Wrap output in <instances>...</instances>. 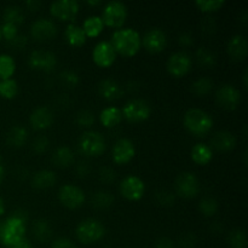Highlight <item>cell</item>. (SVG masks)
I'll return each instance as SVG.
<instances>
[{
  "label": "cell",
  "mask_w": 248,
  "mask_h": 248,
  "mask_svg": "<svg viewBox=\"0 0 248 248\" xmlns=\"http://www.w3.org/2000/svg\"><path fill=\"white\" fill-rule=\"evenodd\" d=\"M31 230H33L34 237H35L39 242L48 241L50 237L52 236V228H51L50 223L46 219H44V218L35 220V222L33 223Z\"/></svg>",
  "instance_id": "cell-30"
},
{
  "label": "cell",
  "mask_w": 248,
  "mask_h": 248,
  "mask_svg": "<svg viewBox=\"0 0 248 248\" xmlns=\"http://www.w3.org/2000/svg\"><path fill=\"white\" fill-rule=\"evenodd\" d=\"M183 125L186 130L196 137H203L213 127V119L207 111L199 108H191L183 115Z\"/></svg>",
  "instance_id": "cell-3"
},
{
  "label": "cell",
  "mask_w": 248,
  "mask_h": 248,
  "mask_svg": "<svg viewBox=\"0 0 248 248\" xmlns=\"http://www.w3.org/2000/svg\"><path fill=\"white\" fill-rule=\"evenodd\" d=\"M155 248H177L174 242L169 237H161L155 244Z\"/></svg>",
  "instance_id": "cell-49"
},
{
  "label": "cell",
  "mask_w": 248,
  "mask_h": 248,
  "mask_svg": "<svg viewBox=\"0 0 248 248\" xmlns=\"http://www.w3.org/2000/svg\"><path fill=\"white\" fill-rule=\"evenodd\" d=\"M55 116L47 107H38L31 111L29 116V124L35 131H45L52 126Z\"/></svg>",
  "instance_id": "cell-19"
},
{
  "label": "cell",
  "mask_w": 248,
  "mask_h": 248,
  "mask_svg": "<svg viewBox=\"0 0 248 248\" xmlns=\"http://www.w3.org/2000/svg\"><path fill=\"white\" fill-rule=\"evenodd\" d=\"M195 58L199 67L203 68V69L215 67L216 63H217V57H216L215 53L208 47H205V46L198 48V51L195 53Z\"/></svg>",
  "instance_id": "cell-33"
},
{
  "label": "cell",
  "mask_w": 248,
  "mask_h": 248,
  "mask_svg": "<svg viewBox=\"0 0 248 248\" xmlns=\"http://www.w3.org/2000/svg\"><path fill=\"white\" fill-rule=\"evenodd\" d=\"M191 67H193V58L184 51L172 53L166 62L167 72L174 78L186 77L191 70Z\"/></svg>",
  "instance_id": "cell-11"
},
{
  "label": "cell",
  "mask_w": 248,
  "mask_h": 248,
  "mask_svg": "<svg viewBox=\"0 0 248 248\" xmlns=\"http://www.w3.org/2000/svg\"><path fill=\"white\" fill-rule=\"evenodd\" d=\"M9 248H33V246H31V242L29 241L27 237H24V239H22L21 241H18L17 244H15L14 246Z\"/></svg>",
  "instance_id": "cell-52"
},
{
  "label": "cell",
  "mask_w": 248,
  "mask_h": 248,
  "mask_svg": "<svg viewBox=\"0 0 248 248\" xmlns=\"http://www.w3.org/2000/svg\"><path fill=\"white\" fill-rule=\"evenodd\" d=\"M176 193L183 199H194L200 191V181L191 172H183L174 182Z\"/></svg>",
  "instance_id": "cell-12"
},
{
  "label": "cell",
  "mask_w": 248,
  "mask_h": 248,
  "mask_svg": "<svg viewBox=\"0 0 248 248\" xmlns=\"http://www.w3.org/2000/svg\"><path fill=\"white\" fill-rule=\"evenodd\" d=\"M121 120H123L121 109L116 108V107H107L99 114V121L107 128L115 127L121 123Z\"/></svg>",
  "instance_id": "cell-27"
},
{
  "label": "cell",
  "mask_w": 248,
  "mask_h": 248,
  "mask_svg": "<svg viewBox=\"0 0 248 248\" xmlns=\"http://www.w3.org/2000/svg\"><path fill=\"white\" fill-rule=\"evenodd\" d=\"M81 28L86 38H97L103 31L104 23L99 16H90L85 19Z\"/></svg>",
  "instance_id": "cell-29"
},
{
  "label": "cell",
  "mask_w": 248,
  "mask_h": 248,
  "mask_svg": "<svg viewBox=\"0 0 248 248\" xmlns=\"http://www.w3.org/2000/svg\"><path fill=\"white\" fill-rule=\"evenodd\" d=\"M99 181L104 184H110L115 181L116 173L111 167H102L99 170Z\"/></svg>",
  "instance_id": "cell-44"
},
{
  "label": "cell",
  "mask_w": 248,
  "mask_h": 248,
  "mask_svg": "<svg viewBox=\"0 0 248 248\" xmlns=\"http://www.w3.org/2000/svg\"><path fill=\"white\" fill-rule=\"evenodd\" d=\"M57 182V176L51 170H40L31 177V186L38 190L52 188Z\"/></svg>",
  "instance_id": "cell-23"
},
{
  "label": "cell",
  "mask_w": 248,
  "mask_h": 248,
  "mask_svg": "<svg viewBox=\"0 0 248 248\" xmlns=\"http://www.w3.org/2000/svg\"><path fill=\"white\" fill-rule=\"evenodd\" d=\"M75 123L80 126V127L89 128L91 127L94 124V114L91 110H80L77 114V118H75Z\"/></svg>",
  "instance_id": "cell-40"
},
{
  "label": "cell",
  "mask_w": 248,
  "mask_h": 248,
  "mask_svg": "<svg viewBox=\"0 0 248 248\" xmlns=\"http://www.w3.org/2000/svg\"><path fill=\"white\" fill-rule=\"evenodd\" d=\"M51 248H77V246H75L72 240L67 239V237H60V239H56L52 242Z\"/></svg>",
  "instance_id": "cell-46"
},
{
  "label": "cell",
  "mask_w": 248,
  "mask_h": 248,
  "mask_svg": "<svg viewBox=\"0 0 248 248\" xmlns=\"http://www.w3.org/2000/svg\"><path fill=\"white\" fill-rule=\"evenodd\" d=\"M114 200H115V198H114V195L110 191L98 190L92 195L91 202L94 208H98V210H107V208H109L113 205Z\"/></svg>",
  "instance_id": "cell-34"
},
{
  "label": "cell",
  "mask_w": 248,
  "mask_h": 248,
  "mask_svg": "<svg viewBox=\"0 0 248 248\" xmlns=\"http://www.w3.org/2000/svg\"><path fill=\"white\" fill-rule=\"evenodd\" d=\"M80 11V4L77 0H57L50 5V14L53 18L62 22H72Z\"/></svg>",
  "instance_id": "cell-10"
},
{
  "label": "cell",
  "mask_w": 248,
  "mask_h": 248,
  "mask_svg": "<svg viewBox=\"0 0 248 248\" xmlns=\"http://www.w3.org/2000/svg\"><path fill=\"white\" fill-rule=\"evenodd\" d=\"M191 160L199 166H206L213 159V150L205 143H196L190 152Z\"/></svg>",
  "instance_id": "cell-24"
},
{
  "label": "cell",
  "mask_w": 248,
  "mask_h": 248,
  "mask_svg": "<svg viewBox=\"0 0 248 248\" xmlns=\"http://www.w3.org/2000/svg\"><path fill=\"white\" fill-rule=\"evenodd\" d=\"M227 52L229 57L234 61H244L248 53V43L246 36L241 34L232 36L227 45Z\"/></svg>",
  "instance_id": "cell-21"
},
{
  "label": "cell",
  "mask_w": 248,
  "mask_h": 248,
  "mask_svg": "<svg viewBox=\"0 0 248 248\" xmlns=\"http://www.w3.org/2000/svg\"><path fill=\"white\" fill-rule=\"evenodd\" d=\"M118 53L114 50L110 41H99L92 51V60L94 64L101 68H109L116 61Z\"/></svg>",
  "instance_id": "cell-15"
},
{
  "label": "cell",
  "mask_w": 248,
  "mask_h": 248,
  "mask_svg": "<svg viewBox=\"0 0 248 248\" xmlns=\"http://www.w3.org/2000/svg\"><path fill=\"white\" fill-rule=\"evenodd\" d=\"M86 4L90 5V6L94 7V6H99V5H102V1L101 0H93V1H92V0H87Z\"/></svg>",
  "instance_id": "cell-55"
},
{
  "label": "cell",
  "mask_w": 248,
  "mask_h": 248,
  "mask_svg": "<svg viewBox=\"0 0 248 248\" xmlns=\"http://www.w3.org/2000/svg\"><path fill=\"white\" fill-rule=\"evenodd\" d=\"M196 7L200 11L210 14V12H216L222 9L225 5L224 0H198L195 1Z\"/></svg>",
  "instance_id": "cell-39"
},
{
  "label": "cell",
  "mask_w": 248,
  "mask_h": 248,
  "mask_svg": "<svg viewBox=\"0 0 248 248\" xmlns=\"http://www.w3.org/2000/svg\"><path fill=\"white\" fill-rule=\"evenodd\" d=\"M90 171H91V167H90V165L87 164V162H80V164H78L77 173L79 177H81V178L87 177L89 176Z\"/></svg>",
  "instance_id": "cell-48"
},
{
  "label": "cell",
  "mask_w": 248,
  "mask_h": 248,
  "mask_svg": "<svg viewBox=\"0 0 248 248\" xmlns=\"http://www.w3.org/2000/svg\"><path fill=\"white\" fill-rule=\"evenodd\" d=\"M51 160L55 166L60 167V169H67L74 164V153L67 145H61V147L56 148Z\"/></svg>",
  "instance_id": "cell-25"
},
{
  "label": "cell",
  "mask_w": 248,
  "mask_h": 248,
  "mask_svg": "<svg viewBox=\"0 0 248 248\" xmlns=\"http://www.w3.org/2000/svg\"><path fill=\"white\" fill-rule=\"evenodd\" d=\"M178 43L181 44L182 46L193 45V43H194L193 35H191L190 33H182L181 35L178 36Z\"/></svg>",
  "instance_id": "cell-51"
},
{
  "label": "cell",
  "mask_w": 248,
  "mask_h": 248,
  "mask_svg": "<svg viewBox=\"0 0 248 248\" xmlns=\"http://www.w3.org/2000/svg\"><path fill=\"white\" fill-rule=\"evenodd\" d=\"M195 242H196L195 236H194L193 234H188V235H186V236L182 237L179 245H182L184 248H191L194 245H195Z\"/></svg>",
  "instance_id": "cell-50"
},
{
  "label": "cell",
  "mask_w": 248,
  "mask_h": 248,
  "mask_svg": "<svg viewBox=\"0 0 248 248\" xmlns=\"http://www.w3.org/2000/svg\"><path fill=\"white\" fill-rule=\"evenodd\" d=\"M60 80L63 82L64 85L69 87H75L78 84H79V75L77 74L73 70H64L60 74Z\"/></svg>",
  "instance_id": "cell-42"
},
{
  "label": "cell",
  "mask_w": 248,
  "mask_h": 248,
  "mask_svg": "<svg viewBox=\"0 0 248 248\" xmlns=\"http://www.w3.org/2000/svg\"><path fill=\"white\" fill-rule=\"evenodd\" d=\"M128 16V10L124 2L121 1H109L107 2L102 10V21L104 27L109 28L120 29L125 24Z\"/></svg>",
  "instance_id": "cell-5"
},
{
  "label": "cell",
  "mask_w": 248,
  "mask_h": 248,
  "mask_svg": "<svg viewBox=\"0 0 248 248\" xmlns=\"http://www.w3.org/2000/svg\"><path fill=\"white\" fill-rule=\"evenodd\" d=\"M2 18H4V23H11L19 27L24 21V11L22 7L17 5H10L5 7Z\"/></svg>",
  "instance_id": "cell-32"
},
{
  "label": "cell",
  "mask_w": 248,
  "mask_h": 248,
  "mask_svg": "<svg viewBox=\"0 0 248 248\" xmlns=\"http://www.w3.org/2000/svg\"><path fill=\"white\" fill-rule=\"evenodd\" d=\"M219 210V203L213 196H203L199 202V211L205 217H212Z\"/></svg>",
  "instance_id": "cell-36"
},
{
  "label": "cell",
  "mask_w": 248,
  "mask_h": 248,
  "mask_svg": "<svg viewBox=\"0 0 248 248\" xmlns=\"http://www.w3.org/2000/svg\"><path fill=\"white\" fill-rule=\"evenodd\" d=\"M242 80H244V86L245 89L247 87V70H245L244 75H242Z\"/></svg>",
  "instance_id": "cell-57"
},
{
  "label": "cell",
  "mask_w": 248,
  "mask_h": 248,
  "mask_svg": "<svg viewBox=\"0 0 248 248\" xmlns=\"http://www.w3.org/2000/svg\"><path fill=\"white\" fill-rule=\"evenodd\" d=\"M135 155V144L128 138H120L119 140H116L113 147V150H111V157H113V161L116 165L128 164L130 161H132Z\"/></svg>",
  "instance_id": "cell-18"
},
{
  "label": "cell",
  "mask_w": 248,
  "mask_h": 248,
  "mask_svg": "<svg viewBox=\"0 0 248 248\" xmlns=\"http://www.w3.org/2000/svg\"><path fill=\"white\" fill-rule=\"evenodd\" d=\"M228 244L230 248H247V235L245 230L235 228L228 235Z\"/></svg>",
  "instance_id": "cell-37"
},
{
  "label": "cell",
  "mask_w": 248,
  "mask_h": 248,
  "mask_svg": "<svg viewBox=\"0 0 248 248\" xmlns=\"http://www.w3.org/2000/svg\"><path fill=\"white\" fill-rule=\"evenodd\" d=\"M5 213V202L4 200H2V198L0 196V217H2Z\"/></svg>",
  "instance_id": "cell-56"
},
{
  "label": "cell",
  "mask_w": 248,
  "mask_h": 248,
  "mask_svg": "<svg viewBox=\"0 0 248 248\" xmlns=\"http://www.w3.org/2000/svg\"><path fill=\"white\" fill-rule=\"evenodd\" d=\"M28 219L26 211L17 210L0 223V242L5 247L14 246L26 237V222Z\"/></svg>",
  "instance_id": "cell-1"
},
{
  "label": "cell",
  "mask_w": 248,
  "mask_h": 248,
  "mask_svg": "<svg viewBox=\"0 0 248 248\" xmlns=\"http://www.w3.org/2000/svg\"><path fill=\"white\" fill-rule=\"evenodd\" d=\"M106 140L98 131H86L79 140V149L89 157H98L106 152Z\"/></svg>",
  "instance_id": "cell-6"
},
{
  "label": "cell",
  "mask_w": 248,
  "mask_h": 248,
  "mask_svg": "<svg viewBox=\"0 0 248 248\" xmlns=\"http://www.w3.org/2000/svg\"><path fill=\"white\" fill-rule=\"evenodd\" d=\"M64 38L65 41H67L70 46H74V47H80V46H82L86 43L87 39L81 27L74 23H69L65 27Z\"/></svg>",
  "instance_id": "cell-26"
},
{
  "label": "cell",
  "mask_w": 248,
  "mask_h": 248,
  "mask_svg": "<svg viewBox=\"0 0 248 248\" xmlns=\"http://www.w3.org/2000/svg\"><path fill=\"white\" fill-rule=\"evenodd\" d=\"M142 45L150 53L162 52L167 46L166 33L161 28H150L143 35Z\"/></svg>",
  "instance_id": "cell-16"
},
{
  "label": "cell",
  "mask_w": 248,
  "mask_h": 248,
  "mask_svg": "<svg viewBox=\"0 0 248 248\" xmlns=\"http://www.w3.org/2000/svg\"><path fill=\"white\" fill-rule=\"evenodd\" d=\"M241 102V92L232 84H223L216 91V103L228 111L235 110Z\"/></svg>",
  "instance_id": "cell-8"
},
{
  "label": "cell",
  "mask_w": 248,
  "mask_h": 248,
  "mask_svg": "<svg viewBox=\"0 0 248 248\" xmlns=\"http://www.w3.org/2000/svg\"><path fill=\"white\" fill-rule=\"evenodd\" d=\"M10 46H12V47L15 48V50H19V48H23L24 46L27 45V38L26 36L21 35V34H18V35L16 36V38L14 39V40L10 41Z\"/></svg>",
  "instance_id": "cell-47"
},
{
  "label": "cell",
  "mask_w": 248,
  "mask_h": 248,
  "mask_svg": "<svg viewBox=\"0 0 248 248\" xmlns=\"http://www.w3.org/2000/svg\"><path fill=\"white\" fill-rule=\"evenodd\" d=\"M211 149H215L217 152L227 153L230 152V150L234 149L236 147L237 140L234 136V133L229 132V131H218L215 135L211 137L210 140Z\"/></svg>",
  "instance_id": "cell-20"
},
{
  "label": "cell",
  "mask_w": 248,
  "mask_h": 248,
  "mask_svg": "<svg viewBox=\"0 0 248 248\" xmlns=\"http://www.w3.org/2000/svg\"><path fill=\"white\" fill-rule=\"evenodd\" d=\"M28 65L34 70L50 73L57 65V57L50 51L35 50L28 56Z\"/></svg>",
  "instance_id": "cell-14"
},
{
  "label": "cell",
  "mask_w": 248,
  "mask_h": 248,
  "mask_svg": "<svg viewBox=\"0 0 248 248\" xmlns=\"http://www.w3.org/2000/svg\"><path fill=\"white\" fill-rule=\"evenodd\" d=\"M5 178V166L4 164H2L1 159H0V184H1V182L4 181Z\"/></svg>",
  "instance_id": "cell-54"
},
{
  "label": "cell",
  "mask_w": 248,
  "mask_h": 248,
  "mask_svg": "<svg viewBox=\"0 0 248 248\" xmlns=\"http://www.w3.org/2000/svg\"><path fill=\"white\" fill-rule=\"evenodd\" d=\"M48 145H50L48 138L44 135H39L38 137L34 138L33 143H31V149L36 154H43L48 149Z\"/></svg>",
  "instance_id": "cell-41"
},
{
  "label": "cell",
  "mask_w": 248,
  "mask_h": 248,
  "mask_svg": "<svg viewBox=\"0 0 248 248\" xmlns=\"http://www.w3.org/2000/svg\"><path fill=\"white\" fill-rule=\"evenodd\" d=\"M2 39V36H1V26H0V40H1Z\"/></svg>",
  "instance_id": "cell-58"
},
{
  "label": "cell",
  "mask_w": 248,
  "mask_h": 248,
  "mask_svg": "<svg viewBox=\"0 0 248 248\" xmlns=\"http://www.w3.org/2000/svg\"><path fill=\"white\" fill-rule=\"evenodd\" d=\"M18 35V27L11 23H4L1 26V36L6 41L14 40Z\"/></svg>",
  "instance_id": "cell-43"
},
{
  "label": "cell",
  "mask_w": 248,
  "mask_h": 248,
  "mask_svg": "<svg viewBox=\"0 0 248 248\" xmlns=\"http://www.w3.org/2000/svg\"><path fill=\"white\" fill-rule=\"evenodd\" d=\"M156 200L160 205L164 206H171L174 202V196L172 195L170 191L161 190L156 194Z\"/></svg>",
  "instance_id": "cell-45"
},
{
  "label": "cell",
  "mask_w": 248,
  "mask_h": 248,
  "mask_svg": "<svg viewBox=\"0 0 248 248\" xmlns=\"http://www.w3.org/2000/svg\"><path fill=\"white\" fill-rule=\"evenodd\" d=\"M58 200L68 210H77L85 203L84 190L74 184H64L58 190Z\"/></svg>",
  "instance_id": "cell-9"
},
{
  "label": "cell",
  "mask_w": 248,
  "mask_h": 248,
  "mask_svg": "<svg viewBox=\"0 0 248 248\" xmlns=\"http://www.w3.org/2000/svg\"><path fill=\"white\" fill-rule=\"evenodd\" d=\"M18 94V84L15 79L0 81V97L5 99H14Z\"/></svg>",
  "instance_id": "cell-38"
},
{
  "label": "cell",
  "mask_w": 248,
  "mask_h": 248,
  "mask_svg": "<svg viewBox=\"0 0 248 248\" xmlns=\"http://www.w3.org/2000/svg\"><path fill=\"white\" fill-rule=\"evenodd\" d=\"M16 72V62L14 57L7 53L0 55V81L7 79H12Z\"/></svg>",
  "instance_id": "cell-31"
},
{
  "label": "cell",
  "mask_w": 248,
  "mask_h": 248,
  "mask_svg": "<svg viewBox=\"0 0 248 248\" xmlns=\"http://www.w3.org/2000/svg\"><path fill=\"white\" fill-rule=\"evenodd\" d=\"M57 26L48 18H39L31 24V35L35 41L52 40L57 35Z\"/></svg>",
  "instance_id": "cell-17"
},
{
  "label": "cell",
  "mask_w": 248,
  "mask_h": 248,
  "mask_svg": "<svg viewBox=\"0 0 248 248\" xmlns=\"http://www.w3.org/2000/svg\"><path fill=\"white\" fill-rule=\"evenodd\" d=\"M213 89V81L207 77L199 78L198 80L193 82L190 87V91L198 97H205L211 93Z\"/></svg>",
  "instance_id": "cell-35"
},
{
  "label": "cell",
  "mask_w": 248,
  "mask_h": 248,
  "mask_svg": "<svg viewBox=\"0 0 248 248\" xmlns=\"http://www.w3.org/2000/svg\"><path fill=\"white\" fill-rule=\"evenodd\" d=\"M28 138V131L23 126H14L6 135V142L12 148H22Z\"/></svg>",
  "instance_id": "cell-28"
},
{
  "label": "cell",
  "mask_w": 248,
  "mask_h": 248,
  "mask_svg": "<svg viewBox=\"0 0 248 248\" xmlns=\"http://www.w3.org/2000/svg\"><path fill=\"white\" fill-rule=\"evenodd\" d=\"M41 6V2L38 0H31V1H26V7L31 11H38L39 7Z\"/></svg>",
  "instance_id": "cell-53"
},
{
  "label": "cell",
  "mask_w": 248,
  "mask_h": 248,
  "mask_svg": "<svg viewBox=\"0 0 248 248\" xmlns=\"http://www.w3.org/2000/svg\"><path fill=\"white\" fill-rule=\"evenodd\" d=\"M75 235L81 244L91 245L103 239L106 235V228L101 220L96 218H87L78 224Z\"/></svg>",
  "instance_id": "cell-4"
},
{
  "label": "cell",
  "mask_w": 248,
  "mask_h": 248,
  "mask_svg": "<svg viewBox=\"0 0 248 248\" xmlns=\"http://www.w3.org/2000/svg\"><path fill=\"white\" fill-rule=\"evenodd\" d=\"M98 92L102 98H104L106 101H116L123 96L124 90L118 81L108 78L99 82Z\"/></svg>",
  "instance_id": "cell-22"
},
{
  "label": "cell",
  "mask_w": 248,
  "mask_h": 248,
  "mask_svg": "<svg viewBox=\"0 0 248 248\" xmlns=\"http://www.w3.org/2000/svg\"><path fill=\"white\" fill-rule=\"evenodd\" d=\"M110 44L118 55L124 57H133L137 55L142 46L140 33L132 28L116 29L111 35Z\"/></svg>",
  "instance_id": "cell-2"
},
{
  "label": "cell",
  "mask_w": 248,
  "mask_h": 248,
  "mask_svg": "<svg viewBox=\"0 0 248 248\" xmlns=\"http://www.w3.org/2000/svg\"><path fill=\"white\" fill-rule=\"evenodd\" d=\"M119 191L128 201H138L144 196L145 183L137 176H127L120 182Z\"/></svg>",
  "instance_id": "cell-13"
},
{
  "label": "cell",
  "mask_w": 248,
  "mask_h": 248,
  "mask_svg": "<svg viewBox=\"0 0 248 248\" xmlns=\"http://www.w3.org/2000/svg\"><path fill=\"white\" fill-rule=\"evenodd\" d=\"M121 114H123V118H125L130 123H142L149 119L152 114V107L144 99L135 98L128 101L124 106Z\"/></svg>",
  "instance_id": "cell-7"
}]
</instances>
